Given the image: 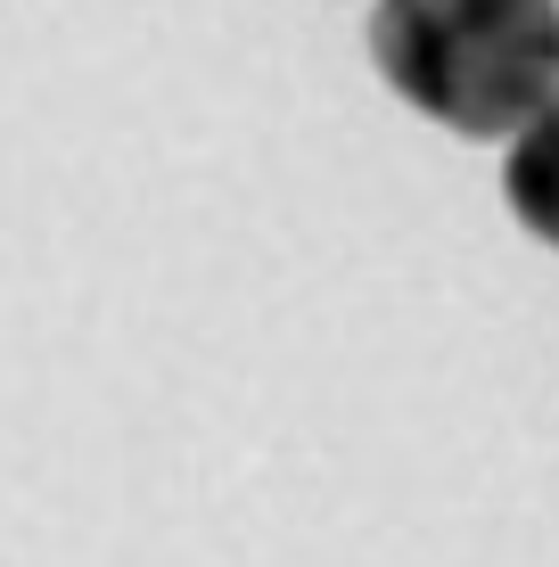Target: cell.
<instances>
[{"instance_id": "obj_2", "label": "cell", "mask_w": 559, "mask_h": 567, "mask_svg": "<svg viewBox=\"0 0 559 567\" xmlns=\"http://www.w3.org/2000/svg\"><path fill=\"white\" fill-rule=\"evenodd\" d=\"M503 198H510V214H518V230H527V239H544L551 256H559V91L510 132Z\"/></svg>"}, {"instance_id": "obj_1", "label": "cell", "mask_w": 559, "mask_h": 567, "mask_svg": "<svg viewBox=\"0 0 559 567\" xmlns=\"http://www.w3.org/2000/svg\"><path fill=\"white\" fill-rule=\"evenodd\" d=\"M371 66L428 124L510 141L559 91V0H379Z\"/></svg>"}]
</instances>
